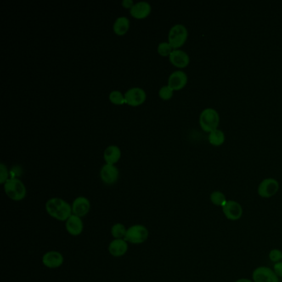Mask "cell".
<instances>
[{
  "instance_id": "22",
  "label": "cell",
  "mask_w": 282,
  "mask_h": 282,
  "mask_svg": "<svg viewBox=\"0 0 282 282\" xmlns=\"http://www.w3.org/2000/svg\"><path fill=\"white\" fill-rule=\"evenodd\" d=\"M111 233L115 239H123L126 236L127 229L122 223H116L112 227Z\"/></svg>"
},
{
  "instance_id": "20",
  "label": "cell",
  "mask_w": 282,
  "mask_h": 282,
  "mask_svg": "<svg viewBox=\"0 0 282 282\" xmlns=\"http://www.w3.org/2000/svg\"><path fill=\"white\" fill-rule=\"evenodd\" d=\"M224 141H225V135L223 133V131L216 129L210 132L209 142L211 145L219 147V146L223 145Z\"/></svg>"
},
{
  "instance_id": "1",
  "label": "cell",
  "mask_w": 282,
  "mask_h": 282,
  "mask_svg": "<svg viewBox=\"0 0 282 282\" xmlns=\"http://www.w3.org/2000/svg\"><path fill=\"white\" fill-rule=\"evenodd\" d=\"M46 210L51 217L60 221H66L73 215L69 203L60 198H52L46 204Z\"/></svg>"
},
{
  "instance_id": "18",
  "label": "cell",
  "mask_w": 282,
  "mask_h": 282,
  "mask_svg": "<svg viewBox=\"0 0 282 282\" xmlns=\"http://www.w3.org/2000/svg\"><path fill=\"white\" fill-rule=\"evenodd\" d=\"M121 155L122 153L118 146H109L104 151V159L106 164L114 165L120 160Z\"/></svg>"
},
{
  "instance_id": "3",
  "label": "cell",
  "mask_w": 282,
  "mask_h": 282,
  "mask_svg": "<svg viewBox=\"0 0 282 282\" xmlns=\"http://www.w3.org/2000/svg\"><path fill=\"white\" fill-rule=\"evenodd\" d=\"M219 115L214 109H205L199 115V125L205 132H211L218 129Z\"/></svg>"
},
{
  "instance_id": "29",
  "label": "cell",
  "mask_w": 282,
  "mask_h": 282,
  "mask_svg": "<svg viewBox=\"0 0 282 282\" xmlns=\"http://www.w3.org/2000/svg\"><path fill=\"white\" fill-rule=\"evenodd\" d=\"M122 5L124 6V8L131 9L132 6L134 5V3L132 0H124L122 2Z\"/></svg>"
},
{
  "instance_id": "17",
  "label": "cell",
  "mask_w": 282,
  "mask_h": 282,
  "mask_svg": "<svg viewBox=\"0 0 282 282\" xmlns=\"http://www.w3.org/2000/svg\"><path fill=\"white\" fill-rule=\"evenodd\" d=\"M127 241L125 239H114L109 244V251L112 256L119 257L124 256L127 251Z\"/></svg>"
},
{
  "instance_id": "9",
  "label": "cell",
  "mask_w": 282,
  "mask_h": 282,
  "mask_svg": "<svg viewBox=\"0 0 282 282\" xmlns=\"http://www.w3.org/2000/svg\"><path fill=\"white\" fill-rule=\"evenodd\" d=\"M188 82V77L184 71L176 70L171 73L168 78L167 86L173 91H181L185 88Z\"/></svg>"
},
{
  "instance_id": "30",
  "label": "cell",
  "mask_w": 282,
  "mask_h": 282,
  "mask_svg": "<svg viewBox=\"0 0 282 282\" xmlns=\"http://www.w3.org/2000/svg\"><path fill=\"white\" fill-rule=\"evenodd\" d=\"M251 282V280H249V279H239L238 280V281H237V282Z\"/></svg>"
},
{
  "instance_id": "8",
  "label": "cell",
  "mask_w": 282,
  "mask_h": 282,
  "mask_svg": "<svg viewBox=\"0 0 282 282\" xmlns=\"http://www.w3.org/2000/svg\"><path fill=\"white\" fill-rule=\"evenodd\" d=\"M253 282H279V279L273 270L269 267H260L252 273Z\"/></svg>"
},
{
  "instance_id": "27",
  "label": "cell",
  "mask_w": 282,
  "mask_h": 282,
  "mask_svg": "<svg viewBox=\"0 0 282 282\" xmlns=\"http://www.w3.org/2000/svg\"><path fill=\"white\" fill-rule=\"evenodd\" d=\"M8 180V171L7 166L3 163L0 164V183L5 184Z\"/></svg>"
},
{
  "instance_id": "28",
  "label": "cell",
  "mask_w": 282,
  "mask_h": 282,
  "mask_svg": "<svg viewBox=\"0 0 282 282\" xmlns=\"http://www.w3.org/2000/svg\"><path fill=\"white\" fill-rule=\"evenodd\" d=\"M273 268H274L273 271L277 274V277H282V261H279V262L275 263Z\"/></svg>"
},
{
  "instance_id": "2",
  "label": "cell",
  "mask_w": 282,
  "mask_h": 282,
  "mask_svg": "<svg viewBox=\"0 0 282 282\" xmlns=\"http://www.w3.org/2000/svg\"><path fill=\"white\" fill-rule=\"evenodd\" d=\"M3 188L8 198L14 201H21L26 197V187L19 179L15 177L8 179L3 185Z\"/></svg>"
},
{
  "instance_id": "12",
  "label": "cell",
  "mask_w": 282,
  "mask_h": 282,
  "mask_svg": "<svg viewBox=\"0 0 282 282\" xmlns=\"http://www.w3.org/2000/svg\"><path fill=\"white\" fill-rule=\"evenodd\" d=\"M71 207H72L73 215L80 218L85 217L90 212L91 202L86 197H77L74 200Z\"/></svg>"
},
{
  "instance_id": "6",
  "label": "cell",
  "mask_w": 282,
  "mask_h": 282,
  "mask_svg": "<svg viewBox=\"0 0 282 282\" xmlns=\"http://www.w3.org/2000/svg\"><path fill=\"white\" fill-rule=\"evenodd\" d=\"M125 104L130 106L137 107L143 104L146 101L147 94L143 89L133 87L125 94Z\"/></svg>"
},
{
  "instance_id": "16",
  "label": "cell",
  "mask_w": 282,
  "mask_h": 282,
  "mask_svg": "<svg viewBox=\"0 0 282 282\" xmlns=\"http://www.w3.org/2000/svg\"><path fill=\"white\" fill-rule=\"evenodd\" d=\"M65 228L70 235L79 236L83 232L84 224L81 218L76 215H72L66 222H65Z\"/></svg>"
},
{
  "instance_id": "14",
  "label": "cell",
  "mask_w": 282,
  "mask_h": 282,
  "mask_svg": "<svg viewBox=\"0 0 282 282\" xmlns=\"http://www.w3.org/2000/svg\"><path fill=\"white\" fill-rule=\"evenodd\" d=\"M169 60L174 66L180 69L187 67L189 64V55L182 50H174L170 55Z\"/></svg>"
},
{
  "instance_id": "24",
  "label": "cell",
  "mask_w": 282,
  "mask_h": 282,
  "mask_svg": "<svg viewBox=\"0 0 282 282\" xmlns=\"http://www.w3.org/2000/svg\"><path fill=\"white\" fill-rule=\"evenodd\" d=\"M173 51V47H171V45L169 42H160L158 45V54L161 57H170V55Z\"/></svg>"
},
{
  "instance_id": "26",
  "label": "cell",
  "mask_w": 282,
  "mask_h": 282,
  "mask_svg": "<svg viewBox=\"0 0 282 282\" xmlns=\"http://www.w3.org/2000/svg\"><path fill=\"white\" fill-rule=\"evenodd\" d=\"M269 258L271 261H273L275 263L279 262L282 260V251L279 249H273L270 251Z\"/></svg>"
},
{
  "instance_id": "19",
  "label": "cell",
  "mask_w": 282,
  "mask_h": 282,
  "mask_svg": "<svg viewBox=\"0 0 282 282\" xmlns=\"http://www.w3.org/2000/svg\"><path fill=\"white\" fill-rule=\"evenodd\" d=\"M130 27L129 19L127 17H119L117 18L113 25L114 33L118 36H124L127 33Z\"/></svg>"
},
{
  "instance_id": "25",
  "label": "cell",
  "mask_w": 282,
  "mask_h": 282,
  "mask_svg": "<svg viewBox=\"0 0 282 282\" xmlns=\"http://www.w3.org/2000/svg\"><path fill=\"white\" fill-rule=\"evenodd\" d=\"M174 91L168 86H164L159 90L158 94L161 99L163 100H170L173 97Z\"/></svg>"
},
{
  "instance_id": "15",
  "label": "cell",
  "mask_w": 282,
  "mask_h": 282,
  "mask_svg": "<svg viewBox=\"0 0 282 282\" xmlns=\"http://www.w3.org/2000/svg\"><path fill=\"white\" fill-rule=\"evenodd\" d=\"M152 12V6L150 3L146 1H140L134 3L132 8L130 9V14L137 19H143L149 16Z\"/></svg>"
},
{
  "instance_id": "5",
  "label": "cell",
  "mask_w": 282,
  "mask_h": 282,
  "mask_svg": "<svg viewBox=\"0 0 282 282\" xmlns=\"http://www.w3.org/2000/svg\"><path fill=\"white\" fill-rule=\"evenodd\" d=\"M148 235L149 233L145 226L137 224L127 228L125 240L132 244H143L148 239Z\"/></svg>"
},
{
  "instance_id": "4",
  "label": "cell",
  "mask_w": 282,
  "mask_h": 282,
  "mask_svg": "<svg viewBox=\"0 0 282 282\" xmlns=\"http://www.w3.org/2000/svg\"><path fill=\"white\" fill-rule=\"evenodd\" d=\"M188 38V31L184 25L176 24L174 25L168 33V42L173 47L174 50H177L182 47L187 42Z\"/></svg>"
},
{
  "instance_id": "21",
  "label": "cell",
  "mask_w": 282,
  "mask_h": 282,
  "mask_svg": "<svg viewBox=\"0 0 282 282\" xmlns=\"http://www.w3.org/2000/svg\"><path fill=\"white\" fill-rule=\"evenodd\" d=\"M210 200L212 202L213 205H216V206H220L223 208L227 203V199H226L225 194L222 193L221 191H214L212 194H210Z\"/></svg>"
},
{
  "instance_id": "23",
  "label": "cell",
  "mask_w": 282,
  "mask_h": 282,
  "mask_svg": "<svg viewBox=\"0 0 282 282\" xmlns=\"http://www.w3.org/2000/svg\"><path fill=\"white\" fill-rule=\"evenodd\" d=\"M109 98L112 104H116V105H123L125 104V94H123L120 91H112L109 94Z\"/></svg>"
},
{
  "instance_id": "13",
  "label": "cell",
  "mask_w": 282,
  "mask_h": 282,
  "mask_svg": "<svg viewBox=\"0 0 282 282\" xmlns=\"http://www.w3.org/2000/svg\"><path fill=\"white\" fill-rule=\"evenodd\" d=\"M64 257L62 253L57 251H48L42 256V263L50 269L58 268L63 264Z\"/></svg>"
},
{
  "instance_id": "7",
  "label": "cell",
  "mask_w": 282,
  "mask_h": 282,
  "mask_svg": "<svg viewBox=\"0 0 282 282\" xmlns=\"http://www.w3.org/2000/svg\"><path fill=\"white\" fill-rule=\"evenodd\" d=\"M279 183L273 178L265 179L259 185L257 192L262 198H271L274 196L279 190Z\"/></svg>"
},
{
  "instance_id": "10",
  "label": "cell",
  "mask_w": 282,
  "mask_h": 282,
  "mask_svg": "<svg viewBox=\"0 0 282 282\" xmlns=\"http://www.w3.org/2000/svg\"><path fill=\"white\" fill-rule=\"evenodd\" d=\"M223 215L229 220H238L243 216V207L239 203L234 200H228L223 207Z\"/></svg>"
},
{
  "instance_id": "11",
  "label": "cell",
  "mask_w": 282,
  "mask_h": 282,
  "mask_svg": "<svg viewBox=\"0 0 282 282\" xmlns=\"http://www.w3.org/2000/svg\"><path fill=\"white\" fill-rule=\"evenodd\" d=\"M119 171L114 165L105 164L100 170V178L104 184H115L119 180Z\"/></svg>"
}]
</instances>
